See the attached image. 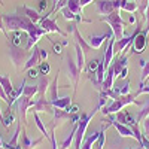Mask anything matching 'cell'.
I'll return each mask as SVG.
<instances>
[{
  "instance_id": "1",
  "label": "cell",
  "mask_w": 149,
  "mask_h": 149,
  "mask_svg": "<svg viewBox=\"0 0 149 149\" xmlns=\"http://www.w3.org/2000/svg\"><path fill=\"white\" fill-rule=\"evenodd\" d=\"M3 19H5L6 30L24 31V33L29 34L27 45H26L27 51H31V49L37 45V42L40 40V37L48 34L39 24H34L30 18H27L24 14L22 15H19V14H8V15H3Z\"/></svg>"
},
{
  "instance_id": "2",
  "label": "cell",
  "mask_w": 149,
  "mask_h": 149,
  "mask_svg": "<svg viewBox=\"0 0 149 149\" xmlns=\"http://www.w3.org/2000/svg\"><path fill=\"white\" fill-rule=\"evenodd\" d=\"M100 21L103 22H107L109 27L113 33V37L116 40H121L124 36H125V31H124V27L127 26V21H124L122 17H121V10H115L113 14L110 15H106V17H100Z\"/></svg>"
},
{
  "instance_id": "3",
  "label": "cell",
  "mask_w": 149,
  "mask_h": 149,
  "mask_svg": "<svg viewBox=\"0 0 149 149\" xmlns=\"http://www.w3.org/2000/svg\"><path fill=\"white\" fill-rule=\"evenodd\" d=\"M127 104H140L137 100H136V95L134 94H127V95H119L116 100H113L109 106H104L102 107V113L104 116H109V115H115L118 112H121Z\"/></svg>"
},
{
  "instance_id": "4",
  "label": "cell",
  "mask_w": 149,
  "mask_h": 149,
  "mask_svg": "<svg viewBox=\"0 0 149 149\" xmlns=\"http://www.w3.org/2000/svg\"><path fill=\"white\" fill-rule=\"evenodd\" d=\"M102 107L97 106L91 113H81V121L76 124V134H74V149H81L82 145H84V136H85V131L90 125V121L94 118V115L97 113V110H100Z\"/></svg>"
},
{
  "instance_id": "5",
  "label": "cell",
  "mask_w": 149,
  "mask_h": 149,
  "mask_svg": "<svg viewBox=\"0 0 149 149\" xmlns=\"http://www.w3.org/2000/svg\"><path fill=\"white\" fill-rule=\"evenodd\" d=\"M121 0H95V9L98 15H110L115 10H121L119 9Z\"/></svg>"
},
{
  "instance_id": "6",
  "label": "cell",
  "mask_w": 149,
  "mask_h": 149,
  "mask_svg": "<svg viewBox=\"0 0 149 149\" xmlns=\"http://www.w3.org/2000/svg\"><path fill=\"white\" fill-rule=\"evenodd\" d=\"M30 51H27V49H22L21 46H10L9 49V57L12 60V63H14V66L17 69H21V64L27 63V60L30 58Z\"/></svg>"
},
{
  "instance_id": "7",
  "label": "cell",
  "mask_w": 149,
  "mask_h": 149,
  "mask_svg": "<svg viewBox=\"0 0 149 149\" xmlns=\"http://www.w3.org/2000/svg\"><path fill=\"white\" fill-rule=\"evenodd\" d=\"M140 31H142V27H140V26H136V30H134L130 36H124L121 40H115V45H113L115 54H116V55H118V54H122L128 46H131V43H133V40H134V37L137 36Z\"/></svg>"
},
{
  "instance_id": "8",
  "label": "cell",
  "mask_w": 149,
  "mask_h": 149,
  "mask_svg": "<svg viewBox=\"0 0 149 149\" xmlns=\"http://www.w3.org/2000/svg\"><path fill=\"white\" fill-rule=\"evenodd\" d=\"M30 112L31 113H54V106L51 104L49 98H45V97H37L34 98V104L30 107Z\"/></svg>"
},
{
  "instance_id": "9",
  "label": "cell",
  "mask_w": 149,
  "mask_h": 149,
  "mask_svg": "<svg viewBox=\"0 0 149 149\" xmlns=\"http://www.w3.org/2000/svg\"><path fill=\"white\" fill-rule=\"evenodd\" d=\"M107 119H109V124H107V125H112V127H113V128L118 131V134L121 136V137L136 139V134H134V131H133V128H131L130 125H124V124L115 121V119H113V115H109Z\"/></svg>"
},
{
  "instance_id": "10",
  "label": "cell",
  "mask_w": 149,
  "mask_h": 149,
  "mask_svg": "<svg viewBox=\"0 0 149 149\" xmlns=\"http://www.w3.org/2000/svg\"><path fill=\"white\" fill-rule=\"evenodd\" d=\"M34 104V98L21 95L17 102L18 106V112H19V119L22 121V124H27V112L30 110V107Z\"/></svg>"
},
{
  "instance_id": "11",
  "label": "cell",
  "mask_w": 149,
  "mask_h": 149,
  "mask_svg": "<svg viewBox=\"0 0 149 149\" xmlns=\"http://www.w3.org/2000/svg\"><path fill=\"white\" fill-rule=\"evenodd\" d=\"M39 26L46 31V33H57V34H60V36H63V37H67V31H63L60 27H58V24H57V21H54V19H51L48 15H45L43 18H42V21L39 22Z\"/></svg>"
},
{
  "instance_id": "12",
  "label": "cell",
  "mask_w": 149,
  "mask_h": 149,
  "mask_svg": "<svg viewBox=\"0 0 149 149\" xmlns=\"http://www.w3.org/2000/svg\"><path fill=\"white\" fill-rule=\"evenodd\" d=\"M148 30H142L137 36L134 37V40L131 43V51L134 54H142L145 49H146V43H148Z\"/></svg>"
},
{
  "instance_id": "13",
  "label": "cell",
  "mask_w": 149,
  "mask_h": 149,
  "mask_svg": "<svg viewBox=\"0 0 149 149\" xmlns=\"http://www.w3.org/2000/svg\"><path fill=\"white\" fill-rule=\"evenodd\" d=\"M67 74L69 78L73 81L74 84V93H76V88H78V82H79V78H81V70L76 64V61H74L70 55H67Z\"/></svg>"
},
{
  "instance_id": "14",
  "label": "cell",
  "mask_w": 149,
  "mask_h": 149,
  "mask_svg": "<svg viewBox=\"0 0 149 149\" xmlns=\"http://www.w3.org/2000/svg\"><path fill=\"white\" fill-rule=\"evenodd\" d=\"M112 36H113V33H112V30H109V31L104 33V34H98V36L91 34L88 39H86V42H88V45H90L93 49H100L104 42H109V39H110Z\"/></svg>"
},
{
  "instance_id": "15",
  "label": "cell",
  "mask_w": 149,
  "mask_h": 149,
  "mask_svg": "<svg viewBox=\"0 0 149 149\" xmlns=\"http://www.w3.org/2000/svg\"><path fill=\"white\" fill-rule=\"evenodd\" d=\"M115 37L112 36L109 42H107V46L104 49V57H103V64H104V69L107 70L110 66H112V61H113V57H115V51H113V45H115Z\"/></svg>"
},
{
  "instance_id": "16",
  "label": "cell",
  "mask_w": 149,
  "mask_h": 149,
  "mask_svg": "<svg viewBox=\"0 0 149 149\" xmlns=\"http://www.w3.org/2000/svg\"><path fill=\"white\" fill-rule=\"evenodd\" d=\"M113 119L118 121V122H121V124H124V125H130V127H133L134 124H139L137 119H136L130 113V112H127V110H121V112H118V113H115L113 115Z\"/></svg>"
},
{
  "instance_id": "17",
  "label": "cell",
  "mask_w": 149,
  "mask_h": 149,
  "mask_svg": "<svg viewBox=\"0 0 149 149\" xmlns=\"http://www.w3.org/2000/svg\"><path fill=\"white\" fill-rule=\"evenodd\" d=\"M42 63V58H40V51H39V48H33V52H31V55H30V58L27 60V63L22 66V70L24 72H27V70H30V69H33L34 66H39Z\"/></svg>"
},
{
  "instance_id": "18",
  "label": "cell",
  "mask_w": 149,
  "mask_h": 149,
  "mask_svg": "<svg viewBox=\"0 0 149 149\" xmlns=\"http://www.w3.org/2000/svg\"><path fill=\"white\" fill-rule=\"evenodd\" d=\"M42 142H43V137L36 139V140H31L29 136H27L26 130L21 131V148H22V149H34L37 145H40Z\"/></svg>"
},
{
  "instance_id": "19",
  "label": "cell",
  "mask_w": 149,
  "mask_h": 149,
  "mask_svg": "<svg viewBox=\"0 0 149 149\" xmlns=\"http://www.w3.org/2000/svg\"><path fill=\"white\" fill-rule=\"evenodd\" d=\"M22 10H24V15H26L27 18H30L34 24H37V22H40L42 21V15H40V12L39 10H36V9H33V8H30V6H27V5H22Z\"/></svg>"
},
{
  "instance_id": "20",
  "label": "cell",
  "mask_w": 149,
  "mask_h": 149,
  "mask_svg": "<svg viewBox=\"0 0 149 149\" xmlns=\"http://www.w3.org/2000/svg\"><path fill=\"white\" fill-rule=\"evenodd\" d=\"M115 73H113V69H112V66L107 69V74H106V79L104 82L102 84V91H107V90H112L113 88V82H115Z\"/></svg>"
},
{
  "instance_id": "21",
  "label": "cell",
  "mask_w": 149,
  "mask_h": 149,
  "mask_svg": "<svg viewBox=\"0 0 149 149\" xmlns=\"http://www.w3.org/2000/svg\"><path fill=\"white\" fill-rule=\"evenodd\" d=\"M119 9L128 12V14H134L136 10H139V3L136 0H121Z\"/></svg>"
},
{
  "instance_id": "22",
  "label": "cell",
  "mask_w": 149,
  "mask_h": 149,
  "mask_svg": "<svg viewBox=\"0 0 149 149\" xmlns=\"http://www.w3.org/2000/svg\"><path fill=\"white\" fill-rule=\"evenodd\" d=\"M73 34H74V37H76V43L84 49V52L86 54V52H90V51H93V48L88 45V42H86L84 37L81 36V33H79V30H78V27H74L73 29Z\"/></svg>"
},
{
  "instance_id": "23",
  "label": "cell",
  "mask_w": 149,
  "mask_h": 149,
  "mask_svg": "<svg viewBox=\"0 0 149 149\" xmlns=\"http://www.w3.org/2000/svg\"><path fill=\"white\" fill-rule=\"evenodd\" d=\"M51 104H52L54 107H57V109H63V110H66V109L72 104V97H69V95L60 97V98H57V100L51 102Z\"/></svg>"
},
{
  "instance_id": "24",
  "label": "cell",
  "mask_w": 149,
  "mask_h": 149,
  "mask_svg": "<svg viewBox=\"0 0 149 149\" xmlns=\"http://www.w3.org/2000/svg\"><path fill=\"white\" fill-rule=\"evenodd\" d=\"M128 55H122L121 58H118L116 60V63L112 66V69H113V73H115V76L118 78L119 76V73H121V70L124 69V67H127V63H128Z\"/></svg>"
},
{
  "instance_id": "25",
  "label": "cell",
  "mask_w": 149,
  "mask_h": 149,
  "mask_svg": "<svg viewBox=\"0 0 149 149\" xmlns=\"http://www.w3.org/2000/svg\"><path fill=\"white\" fill-rule=\"evenodd\" d=\"M74 51H76V64H78L79 70L82 72L85 69V66H86V63H85V52H84V49L78 43L74 45Z\"/></svg>"
},
{
  "instance_id": "26",
  "label": "cell",
  "mask_w": 149,
  "mask_h": 149,
  "mask_svg": "<svg viewBox=\"0 0 149 149\" xmlns=\"http://www.w3.org/2000/svg\"><path fill=\"white\" fill-rule=\"evenodd\" d=\"M14 121H15V115H14V112L10 110V107H8L5 112H3V119L0 121L3 124V127L5 128H9L12 124H14Z\"/></svg>"
},
{
  "instance_id": "27",
  "label": "cell",
  "mask_w": 149,
  "mask_h": 149,
  "mask_svg": "<svg viewBox=\"0 0 149 149\" xmlns=\"http://www.w3.org/2000/svg\"><path fill=\"white\" fill-rule=\"evenodd\" d=\"M140 66H142V76H140V88L145 86V82L149 79V60H140Z\"/></svg>"
},
{
  "instance_id": "28",
  "label": "cell",
  "mask_w": 149,
  "mask_h": 149,
  "mask_svg": "<svg viewBox=\"0 0 149 149\" xmlns=\"http://www.w3.org/2000/svg\"><path fill=\"white\" fill-rule=\"evenodd\" d=\"M37 86H39V94H37V97H45V93L48 91L49 86H51V81H49L48 76H42L39 84H37Z\"/></svg>"
},
{
  "instance_id": "29",
  "label": "cell",
  "mask_w": 149,
  "mask_h": 149,
  "mask_svg": "<svg viewBox=\"0 0 149 149\" xmlns=\"http://www.w3.org/2000/svg\"><path fill=\"white\" fill-rule=\"evenodd\" d=\"M0 85L3 86V90H5L8 98H9V95H10L12 93L15 91V90H14V86H12V82H10L9 76H2V74H0Z\"/></svg>"
},
{
  "instance_id": "30",
  "label": "cell",
  "mask_w": 149,
  "mask_h": 149,
  "mask_svg": "<svg viewBox=\"0 0 149 149\" xmlns=\"http://www.w3.org/2000/svg\"><path fill=\"white\" fill-rule=\"evenodd\" d=\"M74 134H76V124L73 125V130L70 131L69 137H66V139L63 140V143H61L60 149H69L70 146H73V143H74Z\"/></svg>"
},
{
  "instance_id": "31",
  "label": "cell",
  "mask_w": 149,
  "mask_h": 149,
  "mask_svg": "<svg viewBox=\"0 0 149 149\" xmlns=\"http://www.w3.org/2000/svg\"><path fill=\"white\" fill-rule=\"evenodd\" d=\"M33 119H34V122H36V125H37V128H39V130L42 131V134H43V137H45V139H49V133H48V127H46L45 124L42 122V119H40L39 113H33Z\"/></svg>"
},
{
  "instance_id": "32",
  "label": "cell",
  "mask_w": 149,
  "mask_h": 149,
  "mask_svg": "<svg viewBox=\"0 0 149 149\" xmlns=\"http://www.w3.org/2000/svg\"><path fill=\"white\" fill-rule=\"evenodd\" d=\"M67 9H70L74 15H79L82 14V8H81V0H69L67 5H66Z\"/></svg>"
},
{
  "instance_id": "33",
  "label": "cell",
  "mask_w": 149,
  "mask_h": 149,
  "mask_svg": "<svg viewBox=\"0 0 149 149\" xmlns=\"http://www.w3.org/2000/svg\"><path fill=\"white\" fill-rule=\"evenodd\" d=\"M37 94H39V86H37V85H27L26 84V86H24V90H22V95L33 98Z\"/></svg>"
},
{
  "instance_id": "34",
  "label": "cell",
  "mask_w": 149,
  "mask_h": 149,
  "mask_svg": "<svg viewBox=\"0 0 149 149\" xmlns=\"http://www.w3.org/2000/svg\"><path fill=\"white\" fill-rule=\"evenodd\" d=\"M58 74L54 78V82L51 84V86H49V91H51V97H49V102H54V100H57V98H60L58 97Z\"/></svg>"
},
{
  "instance_id": "35",
  "label": "cell",
  "mask_w": 149,
  "mask_h": 149,
  "mask_svg": "<svg viewBox=\"0 0 149 149\" xmlns=\"http://www.w3.org/2000/svg\"><path fill=\"white\" fill-rule=\"evenodd\" d=\"M100 63H102V60H98V58L90 60L88 64L85 66V67H86V73H95L97 69H98V66H100Z\"/></svg>"
},
{
  "instance_id": "36",
  "label": "cell",
  "mask_w": 149,
  "mask_h": 149,
  "mask_svg": "<svg viewBox=\"0 0 149 149\" xmlns=\"http://www.w3.org/2000/svg\"><path fill=\"white\" fill-rule=\"evenodd\" d=\"M107 127L100 130V136H98V140H97V149H103L104 145H106V130H107Z\"/></svg>"
},
{
  "instance_id": "37",
  "label": "cell",
  "mask_w": 149,
  "mask_h": 149,
  "mask_svg": "<svg viewBox=\"0 0 149 149\" xmlns=\"http://www.w3.org/2000/svg\"><path fill=\"white\" fill-rule=\"evenodd\" d=\"M149 116V103H146L145 106H142V110L139 112V115H137V122H143L146 118Z\"/></svg>"
},
{
  "instance_id": "38",
  "label": "cell",
  "mask_w": 149,
  "mask_h": 149,
  "mask_svg": "<svg viewBox=\"0 0 149 149\" xmlns=\"http://www.w3.org/2000/svg\"><path fill=\"white\" fill-rule=\"evenodd\" d=\"M39 73L42 74V76H46V74H49V70H51V66H49V63H46V61H42V63L39 64Z\"/></svg>"
},
{
  "instance_id": "39",
  "label": "cell",
  "mask_w": 149,
  "mask_h": 149,
  "mask_svg": "<svg viewBox=\"0 0 149 149\" xmlns=\"http://www.w3.org/2000/svg\"><path fill=\"white\" fill-rule=\"evenodd\" d=\"M21 40H22V31H14V36H12V46H21Z\"/></svg>"
},
{
  "instance_id": "40",
  "label": "cell",
  "mask_w": 149,
  "mask_h": 149,
  "mask_svg": "<svg viewBox=\"0 0 149 149\" xmlns=\"http://www.w3.org/2000/svg\"><path fill=\"white\" fill-rule=\"evenodd\" d=\"M116 90V93L119 94V95H127V94H130V81L127 82V84H124L122 86H119V88H115Z\"/></svg>"
},
{
  "instance_id": "41",
  "label": "cell",
  "mask_w": 149,
  "mask_h": 149,
  "mask_svg": "<svg viewBox=\"0 0 149 149\" xmlns=\"http://www.w3.org/2000/svg\"><path fill=\"white\" fill-rule=\"evenodd\" d=\"M61 14H63V17H64L66 21H73L74 17H76V15H74L73 12H72L70 9H67V8H63V9H61Z\"/></svg>"
},
{
  "instance_id": "42",
  "label": "cell",
  "mask_w": 149,
  "mask_h": 149,
  "mask_svg": "<svg viewBox=\"0 0 149 149\" xmlns=\"http://www.w3.org/2000/svg\"><path fill=\"white\" fill-rule=\"evenodd\" d=\"M67 112H69V113L70 115H74V113H79V106L78 104H70L67 109H66Z\"/></svg>"
},
{
  "instance_id": "43",
  "label": "cell",
  "mask_w": 149,
  "mask_h": 149,
  "mask_svg": "<svg viewBox=\"0 0 149 149\" xmlns=\"http://www.w3.org/2000/svg\"><path fill=\"white\" fill-rule=\"evenodd\" d=\"M0 31H2L5 36H6V39H9L8 37V33H6V26H5V19H3V15L0 14Z\"/></svg>"
},
{
  "instance_id": "44",
  "label": "cell",
  "mask_w": 149,
  "mask_h": 149,
  "mask_svg": "<svg viewBox=\"0 0 149 149\" xmlns=\"http://www.w3.org/2000/svg\"><path fill=\"white\" fill-rule=\"evenodd\" d=\"M49 40H51V39H49ZM51 42H52V46H54V52L57 55H60L61 52H63V49H61V46H63V45H61V43H55L54 40H51Z\"/></svg>"
},
{
  "instance_id": "45",
  "label": "cell",
  "mask_w": 149,
  "mask_h": 149,
  "mask_svg": "<svg viewBox=\"0 0 149 149\" xmlns=\"http://www.w3.org/2000/svg\"><path fill=\"white\" fill-rule=\"evenodd\" d=\"M118 78H119V79H127V78H128V66L124 67V69L121 70V73H119Z\"/></svg>"
},
{
  "instance_id": "46",
  "label": "cell",
  "mask_w": 149,
  "mask_h": 149,
  "mask_svg": "<svg viewBox=\"0 0 149 149\" xmlns=\"http://www.w3.org/2000/svg\"><path fill=\"white\" fill-rule=\"evenodd\" d=\"M27 73H29V78H31V79H36L37 74H40L39 70H36V69H30V70H27Z\"/></svg>"
},
{
  "instance_id": "47",
  "label": "cell",
  "mask_w": 149,
  "mask_h": 149,
  "mask_svg": "<svg viewBox=\"0 0 149 149\" xmlns=\"http://www.w3.org/2000/svg\"><path fill=\"white\" fill-rule=\"evenodd\" d=\"M140 146H142V148H145V149H149V137H146L145 134H143V137H142Z\"/></svg>"
},
{
  "instance_id": "48",
  "label": "cell",
  "mask_w": 149,
  "mask_h": 149,
  "mask_svg": "<svg viewBox=\"0 0 149 149\" xmlns=\"http://www.w3.org/2000/svg\"><path fill=\"white\" fill-rule=\"evenodd\" d=\"M0 98H2L3 102H6V104L9 103V98H8V95H6V93H5V90H3L2 85H0Z\"/></svg>"
},
{
  "instance_id": "49",
  "label": "cell",
  "mask_w": 149,
  "mask_h": 149,
  "mask_svg": "<svg viewBox=\"0 0 149 149\" xmlns=\"http://www.w3.org/2000/svg\"><path fill=\"white\" fill-rule=\"evenodd\" d=\"M143 127H145V136L149 137V116L143 121Z\"/></svg>"
},
{
  "instance_id": "50",
  "label": "cell",
  "mask_w": 149,
  "mask_h": 149,
  "mask_svg": "<svg viewBox=\"0 0 149 149\" xmlns=\"http://www.w3.org/2000/svg\"><path fill=\"white\" fill-rule=\"evenodd\" d=\"M127 22H128V24H133V26H137V19H136V15H134V14H130Z\"/></svg>"
},
{
  "instance_id": "51",
  "label": "cell",
  "mask_w": 149,
  "mask_h": 149,
  "mask_svg": "<svg viewBox=\"0 0 149 149\" xmlns=\"http://www.w3.org/2000/svg\"><path fill=\"white\" fill-rule=\"evenodd\" d=\"M39 51H40V58H42V61H46V58H48V51H46V49H43V48H39Z\"/></svg>"
},
{
  "instance_id": "52",
  "label": "cell",
  "mask_w": 149,
  "mask_h": 149,
  "mask_svg": "<svg viewBox=\"0 0 149 149\" xmlns=\"http://www.w3.org/2000/svg\"><path fill=\"white\" fill-rule=\"evenodd\" d=\"M46 6H48L46 0H40V2H39V12H43L46 9Z\"/></svg>"
},
{
  "instance_id": "53",
  "label": "cell",
  "mask_w": 149,
  "mask_h": 149,
  "mask_svg": "<svg viewBox=\"0 0 149 149\" xmlns=\"http://www.w3.org/2000/svg\"><path fill=\"white\" fill-rule=\"evenodd\" d=\"M93 2H95V0H81V8L84 9L85 6H88V5L93 3Z\"/></svg>"
},
{
  "instance_id": "54",
  "label": "cell",
  "mask_w": 149,
  "mask_h": 149,
  "mask_svg": "<svg viewBox=\"0 0 149 149\" xmlns=\"http://www.w3.org/2000/svg\"><path fill=\"white\" fill-rule=\"evenodd\" d=\"M3 119V112H2V109H0V121Z\"/></svg>"
},
{
  "instance_id": "55",
  "label": "cell",
  "mask_w": 149,
  "mask_h": 149,
  "mask_svg": "<svg viewBox=\"0 0 149 149\" xmlns=\"http://www.w3.org/2000/svg\"><path fill=\"white\" fill-rule=\"evenodd\" d=\"M3 148V140H2V137H0V149Z\"/></svg>"
},
{
  "instance_id": "56",
  "label": "cell",
  "mask_w": 149,
  "mask_h": 149,
  "mask_svg": "<svg viewBox=\"0 0 149 149\" xmlns=\"http://www.w3.org/2000/svg\"><path fill=\"white\" fill-rule=\"evenodd\" d=\"M142 146H137V148H130V149H140Z\"/></svg>"
},
{
  "instance_id": "57",
  "label": "cell",
  "mask_w": 149,
  "mask_h": 149,
  "mask_svg": "<svg viewBox=\"0 0 149 149\" xmlns=\"http://www.w3.org/2000/svg\"><path fill=\"white\" fill-rule=\"evenodd\" d=\"M2 149H12V148H8V146H3Z\"/></svg>"
},
{
  "instance_id": "58",
  "label": "cell",
  "mask_w": 149,
  "mask_h": 149,
  "mask_svg": "<svg viewBox=\"0 0 149 149\" xmlns=\"http://www.w3.org/2000/svg\"><path fill=\"white\" fill-rule=\"evenodd\" d=\"M0 5H3V3H2V0H0Z\"/></svg>"
},
{
  "instance_id": "59",
  "label": "cell",
  "mask_w": 149,
  "mask_h": 149,
  "mask_svg": "<svg viewBox=\"0 0 149 149\" xmlns=\"http://www.w3.org/2000/svg\"><path fill=\"white\" fill-rule=\"evenodd\" d=\"M140 149H145V148H140Z\"/></svg>"
}]
</instances>
